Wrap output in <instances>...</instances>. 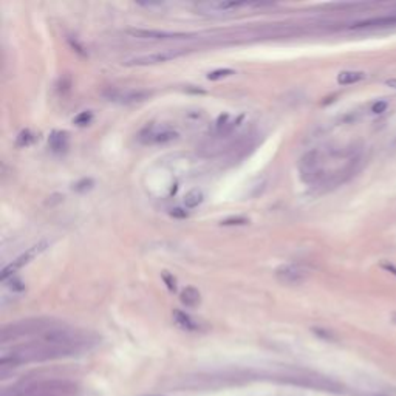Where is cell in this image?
<instances>
[{
	"label": "cell",
	"mask_w": 396,
	"mask_h": 396,
	"mask_svg": "<svg viewBox=\"0 0 396 396\" xmlns=\"http://www.w3.org/2000/svg\"><path fill=\"white\" fill-rule=\"evenodd\" d=\"M48 246V241H40L37 243V245L31 246L29 249H26L24 254H20L19 257H16L11 263H9L8 266L3 268L2 271V276H0V279H2V282H6L9 280L11 277H14V274L20 269V268H24L25 265H28L29 262H31L34 257H37L40 252H44Z\"/></svg>",
	"instance_id": "obj_5"
},
{
	"label": "cell",
	"mask_w": 396,
	"mask_h": 396,
	"mask_svg": "<svg viewBox=\"0 0 396 396\" xmlns=\"http://www.w3.org/2000/svg\"><path fill=\"white\" fill-rule=\"evenodd\" d=\"M103 96L110 103L118 104H136L143 103L152 96V91L143 88H116L108 87L103 91Z\"/></svg>",
	"instance_id": "obj_3"
},
{
	"label": "cell",
	"mask_w": 396,
	"mask_h": 396,
	"mask_svg": "<svg viewBox=\"0 0 396 396\" xmlns=\"http://www.w3.org/2000/svg\"><path fill=\"white\" fill-rule=\"evenodd\" d=\"M178 138V132L170 129L169 126H157L150 124L139 133V141L144 144H167Z\"/></svg>",
	"instance_id": "obj_4"
},
{
	"label": "cell",
	"mask_w": 396,
	"mask_h": 396,
	"mask_svg": "<svg viewBox=\"0 0 396 396\" xmlns=\"http://www.w3.org/2000/svg\"><path fill=\"white\" fill-rule=\"evenodd\" d=\"M393 317H395V322H396V314H395V316H393Z\"/></svg>",
	"instance_id": "obj_24"
},
{
	"label": "cell",
	"mask_w": 396,
	"mask_h": 396,
	"mask_svg": "<svg viewBox=\"0 0 396 396\" xmlns=\"http://www.w3.org/2000/svg\"><path fill=\"white\" fill-rule=\"evenodd\" d=\"M232 75H236L234 70H231V68H220V70H214V72H211L208 75V79L209 80H218V79L228 78V76H232Z\"/></svg>",
	"instance_id": "obj_17"
},
{
	"label": "cell",
	"mask_w": 396,
	"mask_h": 396,
	"mask_svg": "<svg viewBox=\"0 0 396 396\" xmlns=\"http://www.w3.org/2000/svg\"><path fill=\"white\" fill-rule=\"evenodd\" d=\"M57 327V325L48 319H28V320H20L11 325H6L2 328L0 333V339L2 343L8 341H16L19 338L24 336H31V334H39V333H45L48 330H52Z\"/></svg>",
	"instance_id": "obj_1"
},
{
	"label": "cell",
	"mask_w": 396,
	"mask_h": 396,
	"mask_svg": "<svg viewBox=\"0 0 396 396\" xmlns=\"http://www.w3.org/2000/svg\"><path fill=\"white\" fill-rule=\"evenodd\" d=\"M387 108V103H378L373 106V111L374 113H382V111Z\"/></svg>",
	"instance_id": "obj_23"
},
{
	"label": "cell",
	"mask_w": 396,
	"mask_h": 396,
	"mask_svg": "<svg viewBox=\"0 0 396 396\" xmlns=\"http://www.w3.org/2000/svg\"><path fill=\"white\" fill-rule=\"evenodd\" d=\"M8 287H9V290H13V291H24L25 290V283L22 280L11 277V279H9V285Z\"/></svg>",
	"instance_id": "obj_18"
},
{
	"label": "cell",
	"mask_w": 396,
	"mask_h": 396,
	"mask_svg": "<svg viewBox=\"0 0 396 396\" xmlns=\"http://www.w3.org/2000/svg\"><path fill=\"white\" fill-rule=\"evenodd\" d=\"M34 141H36V135L33 133L31 130H28V129H26V130H22V132H20L16 143H17L19 147H28V146H31V144L34 143Z\"/></svg>",
	"instance_id": "obj_15"
},
{
	"label": "cell",
	"mask_w": 396,
	"mask_h": 396,
	"mask_svg": "<svg viewBox=\"0 0 396 396\" xmlns=\"http://www.w3.org/2000/svg\"><path fill=\"white\" fill-rule=\"evenodd\" d=\"M365 78V75L362 72H342L338 76V82L341 85H350L354 82H359Z\"/></svg>",
	"instance_id": "obj_14"
},
{
	"label": "cell",
	"mask_w": 396,
	"mask_h": 396,
	"mask_svg": "<svg viewBox=\"0 0 396 396\" xmlns=\"http://www.w3.org/2000/svg\"><path fill=\"white\" fill-rule=\"evenodd\" d=\"M162 280L166 282V285L170 291L177 290V280L174 279V276H170V274H167V272H162Z\"/></svg>",
	"instance_id": "obj_19"
},
{
	"label": "cell",
	"mask_w": 396,
	"mask_h": 396,
	"mask_svg": "<svg viewBox=\"0 0 396 396\" xmlns=\"http://www.w3.org/2000/svg\"><path fill=\"white\" fill-rule=\"evenodd\" d=\"M396 24V17H379V19H367L362 22L353 24L350 28L351 29H361V28H373V26H385V25H393Z\"/></svg>",
	"instance_id": "obj_11"
},
{
	"label": "cell",
	"mask_w": 396,
	"mask_h": 396,
	"mask_svg": "<svg viewBox=\"0 0 396 396\" xmlns=\"http://www.w3.org/2000/svg\"><path fill=\"white\" fill-rule=\"evenodd\" d=\"M91 119H93V113H91L90 110H85V111H80L79 115L75 116L73 124H76L78 127H85L91 123Z\"/></svg>",
	"instance_id": "obj_16"
},
{
	"label": "cell",
	"mask_w": 396,
	"mask_h": 396,
	"mask_svg": "<svg viewBox=\"0 0 396 396\" xmlns=\"http://www.w3.org/2000/svg\"><path fill=\"white\" fill-rule=\"evenodd\" d=\"M48 146L53 152H64L68 147V133L54 130L48 138Z\"/></svg>",
	"instance_id": "obj_9"
},
{
	"label": "cell",
	"mask_w": 396,
	"mask_h": 396,
	"mask_svg": "<svg viewBox=\"0 0 396 396\" xmlns=\"http://www.w3.org/2000/svg\"><path fill=\"white\" fill-rule=\"evenodd\" d=\"M248 220L243 218V217H237V218H229V220H225L223 221V225L226 226H231V225H246Z\"/></svg>",
	"instance_id": "obj_22"
},
{
	"label": "cell",
	"mask_w": 396,
	"mask_h": 396,
	"mask_svg": "<svg viewBox=\"0 0 396 396\" xmlns=\"http://www.w3.org/2000/svg\"><path fill=\"white\" fill-rule=\"evenodd\" d=\"M91 186H93V181H91V180H82V181L76 183V186H75V190H78V192H82V190H87V189H90Z\"/></svg>",
	"instance_id": "obj_21"
},
{
	"label": "cell",
	"mask_w": 396,
	"mask_h": 396,
	"mask_svg": "<svg viewBox=\"0 0 396 396\" xmlns=\"http://www.w3.org/2000/svg\"><path fill=\"white\" fill-rule=\"evenodd\" d=\"M189 53L187 48H166V50H159V52H154L149 54H141V56H133L124 60L126 67H147V65H158V64H164L170 62V60L178 59L181 56H185Z\"/></svg>",
	"instance_id": "obj_2"
},
{
	"label": "cell",
	"mask_w": 396,
	"mask_h": 396,
	"mask_svg": "<svg viewBox=\"0 0 396 396\" xmlns=\"http://www.w3.org/2000/svg\"><path fill=\"white\" fill-rule=\"evenodd\" d=\"M180 300H181L183 305H186L189 308H194V307L198 305L200 300H201L200 291L197 288H194V287H187V288H185V290L181 291Z\"/></svg>",
	"instance_id": "obj_12"
},
{
	"label": "cell",
	"mask_w": 396,
	"mask_h": 396,
	"mask_svg": "<svg viewBox=\"0 0 396 396\" xmlns=\"http://www.w3.org/2000/svg\"><path fill=\"white\" fill-rule=\"evenodd\" d=\"M174 319H175V323L183 330H187V331H198L200 330V323L192 319L189 314L183 313L180 310L174 311Z\"/></svg>",
	"instance_id": "obj_10"
},
{
	"label": "cell",
	"mask_w": 396,
	"mask_h": 396,
	"mask_svg": "<svg viewBox=\"0 0 396 396\" xmlns=\"http://www.w3.org/2000/svg\"><path fill=\"white\" fill-rule=\"evenodd\" d=\"M256 3H246V2H205L198 3L195 8L197 11L201 14H225V13H232L237 11L240 8H249Z\"/></svg>",
	"instance_id": "obj_7"
},
{
	"label": "cell",
	"mask_w": 396,
	"mask_h": 396,
	"mask_svg": "<svg viewBox=\"0 0 396 396\" xmlns=\"http://www.w3.org/2000/svg\"><path fill=\"white\" fill-rule=\"evenodd\" d=\"M276 279L287 287L302 285L308 279V269L300 265H282L276 269Z\"/></svg>",
	"instance_id": "obj_6"
},
{
	"label": "cell",
	"mask_w": 396,
	"mask_h": 396,
	"mask_svg": "<svg viewBox=\"0 0 396 396\" xmlns=\"http://www.w3.org/2000/svg\"><path fill=\"white\" fill-rule=\"evenodd\" d=\"M203 200H205V195H203V192L198 190V189H192L190 192H187L186 197H185V208L187 209H195L198 208Z\"/></svg>",
	"instance_id": "obj_13"
},
{
	"label": "cell",
	"mask_w": 396,
	"mask_h": 396,
	"mask_svg": "<svg viewBox=\"0 0 396 396\" xmlns=\"http://www.w3.org/2000/svg\"><path fill=\"white\" fill-rule=\"evenodd\" d=\"M127 33L133 37L139 39H155V40H166V39H183L190 37L189 33H174V31H162V29H144V28H132Z\"/></svg>",
	"instance_id": "obj_8"
},
{
	"label": "cell",
	"mask_w": 396,
	"mask_h": 396,
	"mask_svg": "<svg viewBox=\"0 0 396 396\" xmlns=\"http://www.w3.org/2000/svg\"><path fill=\"white\" fill-rule=\"evenodd\" d=\"M169 214L174 217V218H180V220H183V218H186L189 214H187V211L186 209H183V208H174V209H170V212Z\"/></svg>",
	"instance_id": "obj_20"
}]
</instances>
